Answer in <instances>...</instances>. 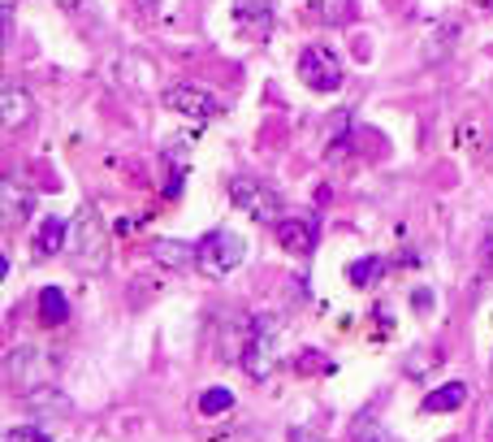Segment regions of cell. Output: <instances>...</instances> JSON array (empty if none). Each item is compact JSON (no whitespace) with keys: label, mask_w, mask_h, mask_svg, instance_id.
Returning <instances> with one entry per match:
<instances>
[{"label":"cell","mask_w":493,"mask_h":442,"mask_svg":"<svg viewBox=\"0 0 493 442\" xmlns=\"http://www.w3.org/2000/svg\"><path fill=\"white\" fill-rule=\"evenodd\" d=\"M242 256H247L242 235L225 230V226L208 230V235L199 239V274H208V278H230L238 264H242Z\"/></svg>","instance_id":"cell-1"},{"label":"cell","mask_w":493,"mask_h":442,"mask_svg":"<svg viewBox=\"0 0 493 442\" xmlns=\"http://www.w3.org/2000/svg\"><path fill=\"white\" fill-rule=\"evenodd\" d=\"M230 200H234L238 213H247L251 221H281L286 213H281V196H277L269 182H260V178H234L230 182Z\"/></svg>","instance_id":"cell-2"},{"label":"cell","mask_w":493,"mask_h":442,"mask_svg":"<svg viewBox=\"0 0 493 442\" xmlns=\"http://www.w3.org/2000/svg\"><path fill=\"white\" fill-rule=\"evenodd\" d=\"M299 79L308 82L312 91H337L342 79H346V65H342V57H337L334 48L312 43V48L299 53Z\"/></svg>","instance_id":"cell-3"},{"label":"cell","mask_w":493,"mask_h":442,"mask_svg":"<svg viewBox=\"0 0 493 442\" xmlns=\"http://www.w3.org/2000/svg\"><path fill=\"white\" fill-rule=\"evenodd\" d=\"M165 109H174L178 118H191V121H213L221 113V104L213 91H204L195 82H174L165 91Z\"/></svg>","instance_id":"cell-4"},{"label":"cell","mask_w":493,"mask_h":442,"mask_svg":"<svg viewBox=\"0 0 493 442\" xmlns=\"http://www.w3.org/2000/svg\"><path fill=\"white\" fill-rule=\"evenodd\" d=\"M273 230H277V243H281L290 256H312V247H316V217L312 213H286Z\"/></svg>","instance_id":"cell-5"},{"label":"cell","mask_w":493,"mask_h":442,"mask_svg":"<svg viewBox=\"0 0 493 442\" xmlns=\"http://www.w3.org/2000/svg\"><path fill=\"white\" fill-rule=\"evenodd\" d=\"M74 247H79L82 264H100V261H104V221H100V213L82 208L79 230H74Z\"/></svg>","instance_id":"cell-6"},{"label":"cell","mask_w":493,"mask_h":442,"mask_svg":"<svg viewBox=\"0 0 493 442\" xmlns=\"http://www.w3.org/2000/svg\"><path fill=\"white\" fill-rule=\"evenodd\" d=\"M70 239V221L65 217H43L35 226V256L48 261V256H61V247Z\"/></svg>","instance_id":"cell-7"},{"label":"cell","mask_w":493,"mask_h":442,"mask_svg":"<svg viewBox=\"0 0 493 442\" xmlns=\"http://www.w3.org/2000/svg\"><path fill=\"white\" fill-rule=\"evenodd\" d=\"M242 369L251 378H269V369H273V334H256L251 330V342L242 347Z\"/></svg>","instance_id":"cell-8"},{"label":"cell","mask_w":493,"mask_h":442,"mask_svg":"<svg viewBox=\"0 0 493 442\" xmlns=\"http://www.w3.org/2000/svg\"><path fill=\"white\" fill-rule=\"evenodd\" d=\"M0 109H5V126H9V130H18L22 121H31V113H35V101L26 96V87L9 82V87H5V96H0Z\"/></svg>","instance_id":"cell-9"},{"label":"cell","mask_w":493,"mask_h":442,"mask_svg":"<svg viewBox=\"0 0 493 442\" xmlns=\"http://www.w3.org/2000/svg\"><path fill=\"white\" fill-rule=\"evenodd\" d=\"M463 403H468V386L446 382V386H433L420 408H424V412H454V408H463Z\"/></svg>","instance_id":"cell-10"},{"label":"cell","mask_w":493,"mask_h":442,"mask_svg":"<svg viewBox=\"0 0 493 442\" xmlns=\"http://www.w3.org/2000/svg\"><path fill=\"white\" fill-rule=\"evenodd\" d=\"M152 256H156L160 264H169V269H191V264H199V247L178 243V239H160L156 247H152Z\"/></svg>","instance_id":"cell-11"},{"label":"cell","mask_w":493,"mask_h":442,"mask_svg":"<svg viewBox=\"0 0 493 442\" xmlns=\"http://www.w3.org/2000/svg\"><path fill=\"white\" fill-rule=\"evenodd\" d=\"M234 22L264 31V26H273V5L269 0H234Z\"/></svg>","instance_id":"cell-12"},{"label":"cell","mask_w":493,"mask_h":442,"mask_svg":"<svg viewBox=\"0 0 493 442\" xmlns=\"http://www.w3.org/2000/svg\"><path fill=\"white\" fill-rule=\"evenodd\" d=\"M40 317H43V325H61L70 317V300H65L61 286H43L40 291Z\"/></svg>","instance_id":"cell-13"},{"label":"cell","mask_w":493,"mask_h":442,"mask_svg":"<svg viewBox=\"0 0 493 442\" xmlns=\"http://www.w3.org/2000/svg\"><path fill=\"white\" fill-rule=\"evenodd\" d=\"M234 408V390H225V386H208L204 395H199V412L204 417H221V412H230Z\"/></svg>","instance_id":"cell-14"},{"label":"cell","mask_w":493,"mask_h":442,"mask_svg":"<svg viewBox=\"0 0 493 442\" xmlns=\"http://www.w3.org/2000/svg\"><path fill=\"white\" fill-rule=\"evenodd\" d=\"M381 274H385V261H381V256H364V261H356L346 269V278L356 282V286H368V282H376Z\"/></svg>","instance_id":"cell-15"},{"label":"cell","mask_w":493,"mask_h":442,"mask_svg":"<svg viewBox=\"0 0 493 442\" xmlns=\"http://www.w3.org/2000/svg\"><path fill=\"white\" fill-rule=\"evenodd\" d=\"M169 161H174V178H169V196H178L182 191V174H186V143H169V152H165Z\"/></svg>","instance_id":"cell-16"},{"label":"cell","mask_w":493,"mask_h":442,"mask_svg":"<svg viewBox=\"0 0 493 442\" xmlns=\"http://www.w3.org/2000/svg\"><path fill=\"white\" fill-rule=\"evenodd\" d=\"M5 442H52L43 429L35 425H14V429H5Z\"/></svg>","instance_id":"cell-17"},{"label":"cell","mask_w":493,"mask_h":442,"mask_svg":"<svg viewBox=\"0 0 493 442\" xmlns=\"http://www.w3.org/2000/svg\"><path fill=\"white\" fill-rule=\"evenodd\" d=\"M485 256H489V264H493V226H489V239H485Z\"/></svg>","instance_id":"cell-18"},{"label":"cell","mask_w":493,"mask_h":442,"mask_svg":"<svg viewBox=\"0 0 493 442\" xmlns=\"http://www.w3.org/2000/svg\"><path fill=\"white\" fill-rule=\"evenodd\" d=\"M138 5H147V9H152V5H156V0H138Z\"/></svg>","instance_id":"cell-19"},{"label":"cell","mask_w":493,"mask_h":442,"mask_svg":"<svg viewBox=\"0 0 493 442\" xmlns=\"http://www.w3.org/2000/svg\"><path fill=\"white\" fill-rule=\"evenodd\" d=\"M476 5H493V0H476Z\"/></svg>","instance_id":"cell-20"}]
</instances>
